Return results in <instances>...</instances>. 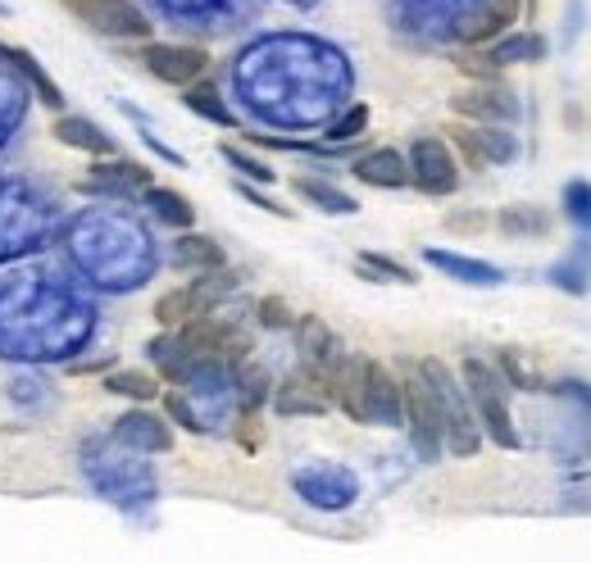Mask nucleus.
<instances>
[{
    "label": "nucleus",
    "mask_w": 591,
    "mask_h": 563,
    "mask_svg": "<svg viewBox=\"0 0 591 563\" xmlns=\"http://www.w3.org/2000/svg\"><path fill=\"white\" fill-rule=\"evenodd\" d=\"M400 423L410 427V441L423 459H437L447 450V436H441V404L428 387V378L419 372V364L400 368Z\"/></svg>",
    "instance_id": "nucleus-3"
},
{
    "label": "nucleus",
    "mask_w": 591,
    "mask_h": 563,
    "mask_svg": "<svg viewBox=\"0 0 591 563\" xmlns=\"http://www.w3.org/2000/svg\"><path fill=\"white\" fill-rule=\"evenodd\" d=\"M169 259H173V269H182V273H209V269H224L228 264L224 246H218L214 237H196V232H182L173 241Z\"/></svg>",
    "instance_id": "nucleus-16"
},
{
    "label": "nucleus",
    "mask_w": 591,
    "mask_h": 563,
    "mask_svg": "<svg viewBox=\"0 0 591 563\" xmlns=\"http://www.w3.org/2000/svg\"><path fill=\"white\" fill-rule=\"evenodd\" d=\"M255 323H260L265 332H287L296 323V314H291V305L282 295H265L260 305H255Z\"/></svg>",
    "instance_id": "nucleus-35"
},
{
    "label": "nucleus",
    "mask_w": 591,
    "mask_h": 563,
    "mask_svg": "<svg viewBox=\"0 0 591 563\" xmlns=\"http://www.w3.org/2000/svg\"><path fill=\"white\" fill-rule=\"evenodd\" d=\"M447 141H451V145L460 150V160H464V164H469L473 173L492 169V164L483 160V150H477V141H473V128H469V123H451V128H447Z\"/></svg>",
    "instance_id": "nucleus-36"
},
{
    "label": "nucleus",
    "mask_w": 591,
    "mask_h": 563,
    "mask_svg": "<svg viewBox=\"0 0 591 563\" xmlns=\"http://www.w3.org/2000/svg\"><path fill=\"white\" fill-rule=\"evenodd\" d=\"M146 205H151V214L164 223V228L187 232L196 223V205L182 192H173V186H146Z\"/></svg>",
    "instance_id": "nucleus-19"
},
{
    "label": "nucleus",
    "mask_w": 591,
    "mask_h": 563,
    "mask_svg": "<svg viewBox=\"0 0 591 563\" xmlns=\"http://www.w3.org/2000/svg\"><path fill=\"white\" fill-rule=\"evenodd\" d=\"M68 10L78 14V23L109 42H146L151 36V19L132 0H68Z\"/></svg>",
    "instance_id": "nucleus-4"
},
{
    "label": "nucleus",
    "mask_w": 591,
    "mask_h": 563,
    "mask_svg": "<svg viewBox=\"0 0 591 563\" xmlns=\"http://www.w3.org/2000/svg\"><path fill=\"white\" fill-rule=\"evenodd\" d=\"M192 314H201V300H196V291L192 286H173V291H164L160 300H155V323L160 327H178V323H187Z\"/></svg>",
    "instance_id": "nucleus-29"
},
{
    "label": "nucleus",
    "mask_w": 591,
    "mask_h": 563,
    "mask_svg": "<svg viewBox=\"0 0 591 563\" xmlns=\"http://www.w3.org/2000/svg\"><path fill=\"white\" fill-rule=\"evenodd\" d=\"M355 273H359L364 282H400V286H415V282H419L410 264H400V259L378 255V250H359V259H355Z\"/></svg>",
    "instance_id": "nucleus-24"
},
{
    "label": "nucleus",
    "mask_w": 591,
    "mask_h": 563,
    "mask_svg": "<svg viewBox=\"0 0 591 563\" xmlns=\"http://www.w3.org/2000/svg\"><path fill=\"white\" fill-rule=\"evenodd\" d=\"M460 382L469 391V404L477 414V427L483 436L501 450H519V427H514V414H509V400H505V378L501 368L487 364V359H464L460 364Z\"/></svg>",
    "instance_id": "nucleus-2"
},
{
    "label": "nucleus",
    "mask_w": 591,
    "mask_h": 563,
    "mask_svg": "<svg viewBox=\"0 0 591 563\" xmlns=\"http://www.w3.org/2000/svg\"><path fill=\"white\" fill-rule=\"evenodd\" d=\"M550 282L569 295H587L591 291V241H582V259H578V250L569 259H560V264L550 269Z\"/></svg>",
    "instance_id": "nucleus-28"
},
{
    "label": "nucleus",
    "mask_w": 591,
    "mask_h": 563,
    "mask_svg": "<svg viewBox=\"0 0 591 563\" xmlns=\"http://www.w3.org/2000/svg\"><path fill=\"white\" fill-rule=\"evenodd\" d=\"M364 423L400 427V378L378 359H364Z\"/></svg>",
    "instance_id": "nucleus-9"
},
{
    "label": "nucleus",
    "mask_w": 591,
    "mask_h": 563,
    "mask_svg": "<svg viewBox=\"0 0 591 563\" xmlns=\"http://www.w3.org/2000/svg\"><path fill=\"white\" fill-rule=\"evenodd\" d=\"M115 432H119V441L141 445V450H169V445H173L169 427H164L155 414H146V409H137V414H123Z\"/></svg>",
    "instance_id": "nucleus-22"
},
{
    "label": "nucleus",
    "mask_w": 591,
    "mask_h": 563,
    "mask_svg": "<svg viewBox=\"0 0 591 563\" xmlns=\"http://www.w3.org/2000/svg\"><path fill=\"white\" fill-rule=\"evenodd\" d=\"M132 186H151V169H141L132 160H115V164H96L92 177L78 182V192H92V196H123Z\"/></svg>",
    "instance_id": "nucleus-13"
},
{
    "label": "nucleus",
    "mask_w": 591,
    "mask_h": 563,
    "mask_svg": "<svg viewBox=\"0 0 591 563\" xmlns=\"http://www.w3.org/2000/svg\"><path fill=\"white\" fill-rule=\"evenodd\" d=\"M514 19H519V0H496V6L477 19L473 28H464V42H473V46H483V42H492V36H501Z\"/></svg>",
    "instance_id": "nucleus-30"
},
{
    "label": "nucleus",
    "mask_w": 591,
    "mask_h": 563,
    "mask_svg": "<svg viewBox=\"0 0 591 563\" xmlns=\"http://www.w3.org/2000/svg\"><path fill=\"white\" fill-rule=\"evenodd\" d=\"M332 404L351 423H364V355H342L337 372H332Z\"/></svg>",
    "instance_id": "nucleus-15"
},
{
    "label": "nucleus",
    "mask_w": 591,
    "mask_h": 563,
    "mask_svg": "<svg viewBox=\"0 0 591 563\" xmlns=\"http://www.w3.org/2000/svg\"><path fill=\"white\" fill-rule=\"evenodd\" d=\"M364 128H368V105H351L346 115L327 128V141L332 145H351L355 137H364Z\"/></svg>",
    "instance_id": "nucleus-34"
},
{
    "label": "nucleus",
    "mask_w": 591,
    "mask_h": 563,
    "mask_svg": "<svg viewBox=\"0 0 591 563\" xmlns=\"http://www.w3.org/2000/svg\"><path fill=\"white\" fill-rule=\"evenodd\" d=\"M419 372L428 378V387L441 404V436H447V450L455 459H473L477 445H483V427H477V414L469 404L464 382L441 359H419Z\"/></svg>",
    "instance_id": "nucleus-1"
},
{
    "label": "nucleus",
    "mask_w": 591,
    "mask_h": 563,
    "mask_svg": "<svg viewBox=\"0 0 591 563\" xmlns=\"http://www.w3.org/2000/svg\"><path fill=\"white\" fill-rule=\"evenodd\" d=\"M469 128H473V141H477V150H483L487 164L519 160V137H514L505 123H469Z\"/></svg>",
    "instance_id": "nucleus-23"
},
{
    "label": "nucleus",
    "mask_w": 591,
    "mask_h": 563,
    "mask_svg": "<svg viewBox=\"0 0 591 563\" xmlns=\"http://www.w3.org/2000/svg\"><path fill=\"white\" fill-rule=\"evenodd\" d=\"M146 355H151V364L160 368V378L164 382H187L192 372H196V364L201 359H192V350L178 342V332L169 336V327H164V336H155L151 346H146Z\"/></svg>",
    "instance_id": "nucleus-18"
},
{
    "label": "nucleus",
    "mask_w": 591,
    "mask_h": 563,
    "mask_svg": "<svg viewBox=\"0 0 591 563\" xmlns=\"http://www.w3.org/2000/svg\"><path fill=\"white\" fill-rule=\"evenodd\" d=\"M291 186H296V196L310 201V205L323 209V214H355V209H359V201L346 196L342 186H332L327 177H296Z\"/></svg>",
    "instance_id": "nucleus-21"
},
{
    "label": "nucleus",
    "mask_w": 591,
    "mask_h": 563,
    "mask_svg": "<svg viewBox=\"0 0 591 563\" xmlns=\"http://www.w3.org/2000/svg\"><path fill=\"white\" fill-rule=\"evenodd\" d=\"M487 228H492V214H483V209H451L447 214V232H455V237H477Z\"/></svg>",
    "instance_id": "nucleus-37"
},
{
    "label": "nucleus",
    "mask_w": 591,
    "mask_h": 563,
    "mask_svg": "<svg viewBox=\"0 0 591 563\" xmlns=\"http://www.w3.org/2000/svg\"><path fill=\"white\" fill-rule=\"evenodd\" d=\"M405 164H410V186H419L423 196H455L460 164H455L451 141L419 137V141L410 145V155H405Z\"/></svg>",
    "instance_id": "nucleus-5"
},
{
    "label": "nucleus",
    "mask_w": 591,
    "mask_h": 563,
    "mask_svg": "<svg viewBox=\"0 0 591 563\" xmlns=\"http://www.w3.org/2000/svg\"><path fill=\"white\" fill-rule=\"evenodd\" d=\"M291 332H296V350H301V372H305V378H314V382H323L327 396H332V372H337V364L346 355L342 342L332 336V327L319 314L296 318Z\"/></svg>",
    "instance_id": "nucleus-6"
},
{
    "label": "nucleus",
    "mask_w": 591,
    "mask_h": 563,
    "mask_svg": "<svg viewBox=\"0 0 591 563\" xmlns=\"http://www.w3.org/2000/svg\"><path fill=\"white\" fill-rule=\"evenodd\" d=\"M496 228H501L509 241H541L550 228H556V218H550L541 205L519 201V205H505V209L496 214Z\"/></svg>",
    "instance_id": "nucleus-17"
},
{
    "label": "nucleus",
    "mask_w": 591,
    "mask_h": 563,
    "mask_svg": "<svg viewBox=\"0 0 591 563\" xmlns=\"http://www.w3.org/2000/svg\"><path fill=\"white\" fill-rule=\"evenodd\" d=\"M496 368H501L505 387H514V391H537V387H541V378H537V372L524 364V355H519V350H501Z\"/></svg>",
    "instance_id": "nucleus-33"
},
{
    "label": "nucleus",
    "mask_w": 591,
    "mask_h": 563,
    "mask_svg": "<svg viewBox=\"0 0 591 563\" xmlns=\"http://www.w3.org/2000/svg\"><path fill=\"white\" fill-rule=\"evenodd\" d=\"M351 173L374 186V192H400V186H410V164H405L400 150L391 145H378V150H364V155H355Z\"/></svg>",
    "instance_id": "nucleus-11"
},
{
    "label": "nucleus",
    "mask_w": 591,
    "mask_h": 563,
    "mask_svg": "<svg viewBox=\"0 0 591 563\" xmlns=\"http://www.w3.org/2000/svg\"><path fill=\"white\" fill-rule=\"evenodd\" d=\"M141 64L164 87H192L196 78H205L209 55L201 46H182V42H146L141 46Z\"/></svg>",
    "instance_id": "nucleus-7"
},
{
    "label": "nucleus",
    "mask_w": 591,
    "mask_h": 563,
    "mask_svg": "<svg viewBox=\"0 0 591 563\" xmlns=\"http://www.w3.org/2000/svg\"><path fill=\"white\" fill-rule=\"evenodd\" d=\"M565 218L591 237V182H565Z\"/></svg>",
    "instance_id": "nucleus-31"
},
{
    "label": "nucleus",
    "mask_w": 591,
    "mask_h": 563,
    "mask_svg": "<svg viewBox=\"0 0 591 563\" xmlns=\"http://www.w3.org/2000/svg\"><path fill=\"white\" fill-rule=\"evenodd\" d=\"M423 259L437 269V273H447L464 286H501L505 282V269L487 264V259H473V255H455V250H423Z\"/></svg>",
    "instance_id": "nucleus-12"
},
{
    "label": "nucleus",
    "mask_w": 591,
    "mask_h": 563,
    "mask_svg": "<svg viewBox=\"0 0 591 563\" xmlns=\"http://www.w3.org/2000/svg\"><path fill=\"white\" fill-rule=\"evenodd\" d=\"M451 109L455 119L464 123H514L519 119V100L505 83H477V87H464L451 96Z\"/></svg>",
    "instance_id": "nucleus-8"
},
{
    "label": "nucleus",
    "mask_w": 591,
    "mask_h": 563,
    "mask_svg": "<svg viewBox=\"0 0 591 563\" xmlns=\"http://www.w3.org/2000/svg\"><path fill=\"white\" fill-rule=\"evenodd\" d=\"M187 96H182V105L192 109L196 119H209V123H218V128H237V115L228 109V100H224V91H218L214 83H205V78H196L192 87H182Z\"/></svg>",
    "instance_id": "nucleus-20"
},
{
    "label": "nucleus",
    "mask_w": 591,
    "mask_h": 563,
    "mask_svg": "<svg viewBox=\"0 0 591 563\" xmlns=\"http://www.w3.org/2000/svg\"><path fill=\"white\" fill-rule=\"evenodd\" d=\"M141 141H146V145H151V150H155V155H164L169 164H178V169H182V164H187V160H182V155H178V150H169V145H164V141H160L155 132H141Z\"/></svg>",
    "instance_id": "nucleus-42"
},
{
    "label": "nucleus",
    "mask_w": 591,
    "mask_h": 563,
    "mask_svg": "<svg viewBox=\"0 0 591 563\" xmlns=\"http://www.w3.org/2000/svg\"><path fill=\"white\" fill-rule=\"evenodd\" d=\"M455 68L477 83H501V64L492 55H455Z\"/></svg>",
    "instance_id": "nucleus-38"
},
{
    "label": "nucleus",
    "mask_w": 591,
    "mask_h": 563,
    "mask_svg": "<svg viewBox=\"0 0 591 563\" xmlns=\"http://www.w3.org/2000/svg\"><path fill=\"white\" fill-rule=\"evenodd\" d=\"M237 196H241V201H250L255 209H265V214H278V218H291V209H287V205H278L273 196H265V192H260V186H255V182H246V177H237Z\"/></svg>",
    "instance_id": "nucleus-39"
},
{
    "label": "nucleus",
    "mask_w": 591,
    "mask_h": 563,
    "mask_svg": "<svg viewBox=\"0 0 591 563\" xmlns=\"http://www.w3.org/2000/svg\"><path fill=\"white\" fill-rule=\"evenodd\" d=\"M51 132H55L60 145L83 150V155H115V137H109L100 123L83 119V115H60Z\"/></svg>",
    "instance_id": "nucleus-14"
},
{
    "label": "nucleus",
    "mask_w": 591,
    "mask_h": 563,
    "mask_svg": "<svg viewBox=\"0 0 591 563\" xmlns=\"http://www.w3.org/2000/svg\"><path fill=\"white\" fill-rule=\"evenodd\" d=\"M6 14H10V10H6V6H0V19H6Z\"/></svg>",
    "instance_id": "nucleus-43"
},
{
    "label": "nucleus",
    "mask_w": 591,
    "mask_h": 563,
    "mask_svg": "<svg viewBox=\"0 0 591 563\" xmlns=\"http://www.w3.org/2000/svg\"><path fill=\"white\" fill-rule=\"evenodd\" d=\"M260 441H265V427H260V419H255V409H246L241 423H237V445L241 450H260Z\"/></svg>",
    "instance_id": "nucleus-41"
},
{
    "label": "nucleus",
    "mask_w": 591,
    "mask_h": 563,
    "mask_svg": "<svg viewBox=\"0 0 591 563\" xmlns=\"http://www.w3.org/2000/svg\"><path fill=\"white\" fill-rule=\"evenodd\" d=\"M164 409H169V414H173V423H178V427H187V432H205V423H201V419L192 414V404L182 400L178 391H169V396H164Z\"/></svg>",
    "instance_id": "nucleus-40"
},
{
    "label": "nucleus",
    "mask_w": 591,
    "mask_h": 563,
    "mask_svg": "<svg viewBox=\"0 0 591 563\" xmlns=\"http://www.w3.org/2000/svg\"><path fill=\"white\" fill-rule=\"evenodd\" d=\"M501 68L505 64H537V59H546V42L537 32H514V36H501V42L487 51Z\"/></svg>",
    "instance_id": "nucleus-26"
},
{
    "label": "nucleus",
    "mask_w": 591,
    "mask_h": 563,
    "mask_svg": "<svg viewBox=\"0 0 591 563\" xmlns=\"http://www.w3.org/2000/svg\"><path fill=\"white\" fill-rule=\"evenodd\" d=\"M224 160L237 169V177H246V182H255V186H273L278 182V173L265 164V160H255V155H246V150L241 145H224Z\"/></svg>",
    "instance_id": "nucleus-32"
},
{
    "label": "nucleus",
    "mask_w": 591,
    "mask_h": 563,
    "mask_svg": "<svg viewBox=\"0 0 591 563\" xmlns=\"http://www.w3.org/2000/svg\"><path fill=\"white\" fill-rule=\"evenodd\" d=\"M10 59H14V68L28 78V87L36 91V100L51 105V109H64V91H60V83L51 78V73L42 68V59H36L32 51H10Z\"/></svg>",
    "instance_id": "nucleus-25"
},
{
    "label": "nucleus",
    "mask_w": 591,
    "mask_h": 563,
    "mask_svg": "<svg viewBox=\"0 0 591 563\" xmlns=\"http://www.w3.org/2000/svg\"><path fill=\"white\" fill-rule=\"evenodd\" d=\"M105 391L123 396V400H137V404H151L160 396V382L151 378V372H141V368H119V372H109L105 378Z\"/></svg>",
    "instance_id": "nucleus-27"
},
{
    "label": "nucleus",
    "mask_w": 591,
    "mask_h": 563,
    "mask_svg": "<svg viewBox=\"0 0 591 563\" xmlns=\"http://www.w3.org/2000/svg\"><path fill=\"white\" fill-rule=\"evenodd\" d=\"M332 409V396L323 382L305 378V372H296V378H287L278 391H273V414L282 419H319Z\"/></svg>",
    "instance_id": "nucleus-10"
}]
</instances>
